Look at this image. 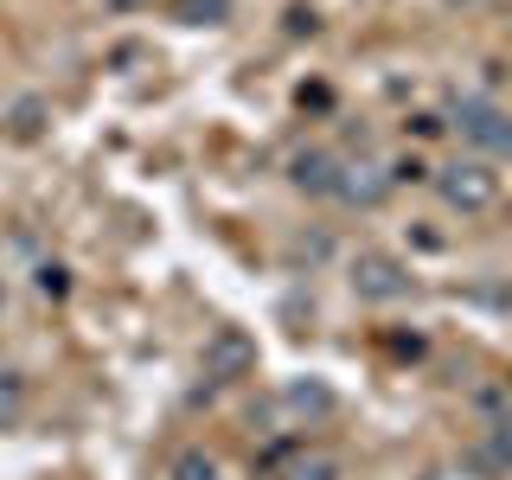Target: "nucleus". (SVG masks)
<instances>
[{
    "instance_id": "nucleus-1",
    "label": "nucleus",
    "mask_w": 512,
    "mask_h": 480,
    "mask_svg": "<svg viewBox=\"0 0 512 480\" xmlns=\"http://www.w3.org/2000/svg\"><path fill=\"white\" fill-rule=\"evenodd\" d=\"M448 128H455L474 154H493V160L512 154V109H500L493 96H455V103H448Z\"/></svg>"
},
{
    "instance_id": "nucleus-2",
    "label": "nucleus",
    "mask_w": 512,
    "mask_h": 480,
    "mask_svg": "<svg viewBox=\"0 0 512 480\" xmlns=\"http://www.w3.org/2000/svg\"><path fill=\"white\" fill-rule=\"evenodd\" d=\"M436 192L448 212H487L493 199H500V173L487 167V160H455V167L436 173Z\"/></svg>"
},
{
    "instance_id": "nucleus-3",
    "label": "nucleus",
    "mask_w": 512,
    "mask_h": 480,
    "mask_svg": "<svg viewBox=\"0 0 512 480\" xmlns=\"http://www.w3.org/2000/svg\"><path fill=\"white\" fill-rule=\"evenodd\" d=\"M352 295L359 301H404L410 295V269L384 250H359L352 256Z\"/></svg>"
},
{
    "instance_id": "nucleus-4",
    "label": "nucleus",
    "mask_w": 512,
    "mask_h": 480,
    "mask_svg": "<svg viewBox=\"0 0 512 480\" xmlns=\"http://www.w3.org/2000/svg\"><path fill=\"white\" fill-rule=\"evenodd\" d=\"M391 167H384V160H340V173H333V199L340 205H359V212H372V205H384L391 199Z\"/></svg>"
},
{
    "instance_id": "nucleus-5",
    "label": "nucleus",
    "mask_w": 512,
    "mask_h": 480,
    "mask_svg": "<svg viewBox=\"0 0 512 480\" xmlns=\"http://www.w3.org/2000/svg\"><path fill=\"white\" fill-rule=\"evenodd\" d=\"M199 372L212 378V384L250 378V372H256V340H250L244 327H218L212 340H205V359H199Z\"/></svg>"
},
{
    "instance_id": "nucleus-6",
    "label": "nucleus",
    "mask_w": 512,
    "mask_h": 480,
    "mask_svg": "<svg viewBox=\"0 0 512 480\" xmlns=\"http://www.w3.org/2000/svg\"><path fill=\"white\" fill-rule=\"evenodd\" d=\"M333 173H340V160H333L327 148H308L288 160V180H295L308 199H333Z\"/></svg>"
},
{
    "instance_id": "nucleus-7",
    "label": "nucleus",
    "mask_w": 512,
    "mask_h": 480,
    "mask_svg": "<svg viewBox=\"0 0 512 480\" xmlns=\"http://www.w3.org/2000/svg\"><path fill=\"white\" fill-rule=\"evenodd\" d=\"M173 480H224V474L205 448H186V455H173Z\"/></svg>"
},
{
    "instance_id": "nucleus-8",
    "label": "nucleus",
    "mask_w": 512,
    "mask_h": 480,
    "mask_svg": "<svg viewBox=\"0 0 512 480\" xmlns=\"http://www.w3.org/2000/svg\"><path fill=\"white\" fill-rule=\"evenodd\" d=\"M180 20L186 26H224L231 20V0H180Z\"/></svg>"
},
{
    "instance_id": "nucleus-9",
    "label": "nucleus",
    "mask_w": 512,
    "mask_h": 480,
    "mask_svg": "<svg viewBox=\"0 0 512 480\" xmlns=\"http://www.w3.org/2000/svg\"><path fill=\"white\" fill-rule=\"evenodd\" d=\"M288 480H340V461L308 455V461H295V468H288Z\"/></svg>"
},
{
    "instance_id": "nucleus-10",
    "label": "nucleus",
    "mask_w": 512,
    "mask_h": 480,
    "mask_svg": "<svg viewBox=\"0 0 512 480\" xmlns=\"http://www.w3.org/2000/svg\"><path fill=\"white\" fill-rule=\"evenodd\" d=\"M39 288H45V295H64L71 282H64V269H52V263H45V269H39Z\"/></svg>"
},
{
    "instance_id": "nucleus-11",
    "label": "nucleus",
    "mask_w": 512,
    "mask_h": 480,
    "mask_svg": "<svg viewBox=\"0 0 512 480\" xmlns=\"http://www.w3.org/2000/svg\"><path fill=\"white\" fill-rule=\"evenodd\" d=\"M500 455H506V468H512V423L500 429Z\"/></svg>"
},
{
    "instance_id": "nucleus-12",
    "label": "nucleus",
    "mask_w": 512,
    "mask_h": 480,
    "mask_svg": "<svg viewBox=\"0 0 512 480\" xmlns=\"http://www.w3.org/2000/svg\"><path fill=\"white\" fill-rule=\"evenodd\" d=\"M109 7H116V13H135V7H148V0H109Z\"/></svg>"
},
{
    "instance_id": "nucleus-13",
    "label": "nucleus",
    "mask_w": 512,
    "mask_h": 480,
    "mask_svg": "<svg viewBox=\"0 0 512 480\" xmlns=\"http://www.w3.org/2000/svg\"><path fill=\"white\" fill-rule=\"evenodd\" d=\"M0 308H7V282H0Z\"/></svg>"
}]
</instances>
